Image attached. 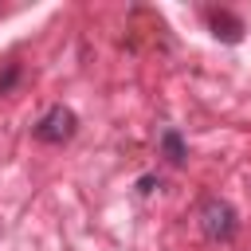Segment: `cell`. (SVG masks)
I'll list each match as a JSON object with an SVG mask.
<instances>
[{
  "mask_svg": "<svg viewBox=\"0 0 251 251\" xmlns=\"http://www.w3.org/2000/svg\"><path fill=\"white\" fill-rule=\"evenodd\" d=\"M200 231H204L208 239H216V243H231L235 231H239L235 208H231L227 200H220V196H208V200L200 204Z\"/></svg>",
  "mask_w": 251,
  "mask_h": 251,
  "instance_id": "cell-1",
  "label": "cell"
},
{
  "mask_svg": "<svg viewBox=\"0 0 251 251\" xmlns=\"http://www.w3.org/2000/svg\"><path fill=\"white\" fill-rule=\"evenodd\" d=\"M75 129H78L75 110H71V106H51V110L35 122V141H43V145H63V141L75 137Z\"/></svg>",
  "mask_w": 251,
  "mask_h": 251,
  "instance_id": "cell-2",
  "label": "cell"
},
{
  "mask_svg": "<svg viewBox=\"0 0 251 251\" xmlns=\"http://www.w3.org/2000/svg\"><path fill=\"white\" fill-rule=\"evenodd\" d=\"M208 27H212V35H216V39H224V43H239V39H243V20H239V16H231L227 8L208 12Z\"/></svg>",
  "mask_w": 251,
  "mask_h": 251,
  "instance_id": "cell-3",
  "label": "cell"
},
{
  "mask_svg": "<svg viewBox=\"0 0 251 251\" xmlns=\"http://www.w3.org/2000/svg\"><path fill=\"white\" fill-rule=\"evenodd\" d=\"M161 153L173 161V165H184L188 161V149H184V137L176 133V129H165L161 133Z\"/></svg>",
  "mask_w": 251,
  "mask_h": 251,
  "instance_id": "cell-4",
  "label": "cell"
},
{
  "mask_svg": "<svg viewBox=\"0 0 251 251\" xmlns=\"http://www.w3.org/2000/svg\"><path fill=\"white\" fill-rule=\"evenodd\" d=\"M16 75H20V67H16V63H8V67H4V75H0V94L16 82Z\"/></svg>",
  "mask_w": 251,
  "mask_h": 251,
  "instance_id": "cell-5",
  "label": "cell"
}]
</instances>
